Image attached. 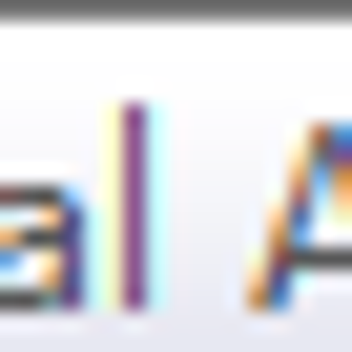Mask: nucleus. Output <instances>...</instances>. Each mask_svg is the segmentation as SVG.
<instances>
[{
    "mask_svg": "<svg viewBox=\"0 0 352 352\" xmlns=\"http://www.w3.org/2000/svg\"><path fill=\"white\" fill-rule=\"evenodd\" d=\"M270 21H311V0H270Z\"/></svg>",
    "mask_w": 352,
    "mask_h": 352,
    "instance_id": "2",
    "label": "nucleus"
},
{
    "mask_svg": "<svg viewBox=\"0 0 352 352\" xmlns=\"http://www.w3.org/2000/svg\"><path fill=\"white\" fill-rule=\"evenodd\" d=\"M42 270H83V228L63 208H0V290H42Z\"/></svg>",
    "mask_w": 352,
    "mask_h": 352,
    "instance_id": "1",
    "label": "nucleus"
}]
</instances>
